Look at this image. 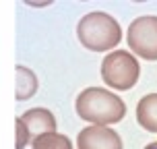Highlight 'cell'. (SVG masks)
I'll list each match as a JSON object with an SVG mask.
<instances>
[{"label": "cell", "instance_id": "277c9868", "mask_svg": "<svg viewBox=\"0 0 157 149\" xmlns=\"http://www.w3.org/2000/svg\"><path fill=\"white\" fill-rule=\"evenodd\" d=\"M126 41L139 58L157 60V17L147 15L134 19L128 25Z\"/></svg>", "mask_w": 157, "mask_h": 149}, {"label": "cell", "instance_id": "3957f363", "mask_svg": "<svg viewBox=\"0 0 157 149\" xmlns=\"http://www.w3.org/2000/svg\"><path fill=\"white\" fill-rule=\"evenodd\" d=\"M141 75L139 60L126 50H116L103 58L101 62V79L103 83L116 91H128L136 85Z\"/></svg>", "mask_w": 157, "mask_h": 149}, {"label": "cell", "instance_id": "5b68a950", "mask_svg": "<svg viewBox=\"0 0 157 149\" xmlns=\"http://www.w3.org/2000/svg\"><path fill=\"white\" fill-rule=\"evenodd\" d=\"M78 149H122L120 135L110 126H85L77 137Z\"/></svg>", "mask_w": 157, "mask_h": 149}, {"label": "cell", "instance_id": "30bf717a", "mask_svg": "<svg viewBox=\"0 0 157 149\" xmlns=\"http://www.w3.org/2000/svg\"><path fill=\"white\" fill-rule=\"evenodd\" d=\"M145 149H157V141L149 143V145H145Z\"/></svg>", "mask_w": 157, "mask_h": 149}, {"label": "cell", "instance_id": "6da1fadb", "mask_svg": "<svg viewBox=\"0 0 157 149\" xmlns=\"http://www.w3.org/2000/svg\"><path fill=\"white\" fill-rule=\"evenodd\" d=\"M77 114L85 122L97 126H108L120 122L126 114V104L122 97L112 93L103 87H87L77 97Z\"/></svg>", "mask_w": 157, "mask_h": 149}, {"label": "cell", "instance_id": "9c48e42d", "mask_svg": "<svg viewBox=\"0 0 157 149\" xmlns=\"http://www.w3.org/2000/svg\"><path fill=\"white\" fill-rule=\"evenodd\" d=\"M31 149H72V143L66 135L46 133L31 141Z\"/></svg>", "mask_w": 157, "mask_h": 149}, {"label": "cell", "instance_id": "ba28073f", "mask_svg": "<svg viewBox=\"0 0 157 149\" xmlns=\"http://www.w3.org/2000/svg\"><path fill=\"white\" fill-rule=\"evenodd\" d=\"M35 91H37V77L33 75V71L27 66H17V100L19 102L29 100Z\"/></svg>", "mask_w": 157, "mask_h": 149}, {"label": "cell", "instance_id": "52a82bcc", "mask_svg": "<svg viewBox=\"0 0 157 149\" xmlns=\"http://www.w3.org/2000/svg\"><path fill=\"white\" fill-rule=\"evenodd\" d=\"M136 120L145 131L157 133V93L141 97V102L136 104Z\"/></svg>", "mask_w": 157, "mask_h": 149}, {"label": "cell", "instance_id": "8992f818", "mask_svg": "<svg viewBox=\"0 0 157 149\" xmlns=\"http://www.w3.org/2000/svg\"><path fill=\"white\" fill-rule=\"evenodd\" d=\"M21 124H23L25 133H27V139L29 143L33 139H37L39 135L46 133H56V118L54 114L46 108H33V110H27L23 116H19Z\"/></svg>", "mask_w": 157, "mask_h": 149}, {"label": "cell", "instance_id": "7a4b0ae2", "mask_svg": "<svg viewBox=\"0 0 157 149\" xmlns=\"http://www.w3.org/2000/svg\"><path fill=\"white\" fill-rule=\"evenodd\" d=\"M78 41L91 52H108L122 39V29L118 21L108 13H89L77 25Z\"/></svg>", "mask_w": 157, "mask_h": 149}]
</instances>
